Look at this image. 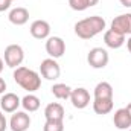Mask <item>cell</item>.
<instances>
[{
  "instance_id": "6da1fadb",
  "label": "cell",
  "mask_w": 131,
  "mask_h": 131,
  "mask_svg": "<svg viewBox=\"0 0 131 131\" xmlns=\"http://www.w3.org/2000/svg\"><path fill=\"white\" fill-rule=\"evenodd\" d=\"M105 20L99 15H92L87 18L79 20L75 25V34L82 38V40H90L93 37H96L98 34H101L105 29Z\"/></svg>"
},
{
  "instance_id": "7a4b0ae2",
  "label": "cell",
  "mask_w": 131,
  "mask_h": 131,
  "mask_svg": "<svg viewBox=\"0 0 131 131\" xmlns=\"http://www.w3.org/2000/svg\"><path fill=\"white\" fill-rule=\"evenodd\" d=\"M12 78H14V81H15L23 90H28L29 93L37 92V90L41 87V78H40V75H38L35 70L28 69V67H23V66L14 69Z\"/></svg>"
},
{
  "instance_id": "3957f363",
  "label": "cell",
  "mask_w": 131,
  "mask_h": 131,
  "mask_svg": "<svg viewBox=\"0 0 131 131\" xmlns=\"http://www.w3.org/2000/svg\"><path fill=\"white\" fill-rule=\"evenodd\" d=\"M3 58H5V64L8 67L17 69V67L21 66L23 60H25V50L20 44H9L5 49Z\"/></svg>"
},
{
  "instance_id": "277c9868",
  "label": "cell",
  "mask_w": 131,
  "mask_h": 131,
  "mask_svg": "<svg viewBox=\"0 0 131 131\" xmlns=\"http://www.w3.org/2000/svg\"><path fill=\"white\" fill-rule=\"evenodd\" d=\"M40 73H41V76H43L44 79H47V81H55V79H58L60 75H61V67L57 63V60H53V58H46V60H43L41 64H40Z\"/></svg>"
},
{
  "instance_id": "5b68a950",
  "label": "cell",
  "mask_w": 131,
  "mask_h": 131,
  "mask_svg": "<svg viewBox=\"0 0 131 131\" xmlns=\"http://www.w3.org/2000/svg\"><path fill=\"white\" fill-rule=\"evenodd\" d=\"M108 61H110L108 52L105 49H102V47H93V49H90V52L87 55V63L93 69H104V67H107Z\"/></svg>"
},
{
  "instance_id": "8992f818",
  "label": "cell",
  "mask_w": 131,
  "mask_h": 131,
  "mask_svg": "<svg viewBox=\"0 0 131 131\" xmlns=\"http://www.w3.org/2000/svg\"><path fill=\"white\" fill-rule=\"evenodd\" d=\"M46 52L50 58H61L66 52V43L61 37H49L46 41Z\"/></svg>"
},
{
  "instance_id": "52a82bcc",
  "label": "cell",
  "mask_w": 131,
  "mask_h": 131,
  "mask_svg": "<svg viewBox=\"0 0 131 131\" xmlns=\"http://www.w3.org/2000/svg\"><path fill=\"white\" fill-rule=\"evenodd\" d=\"M31 127V116L28 111H15L11 116L9 128L12 131H26Z\"/></svg>"
},
{
  "instance_id": "ba28073f",
  "label": "cell",
  "mask_w": 131,
  "mask_h": 131,
  "mask_svg": "<svg viewBox=\"0 0 131 131\" xmlns=\"http://www.w3.org/2000/svg\"><path fill=\"white\" fill-rule=\"evenodd\" d=\"M70 102L75 108L78 110H82L85 108L89 104H90V93L87 89L84 87H78V89H73L72 90V95H70Z\"/></svg>"
},
{
  "instance_id": "9c48e42d",
  "label": "cell",
  "mask_w": 131,
  "mask_h": 131,
  "mask_svg": "<svg viewBox=\"0 0 131 131\" xmlns=\"http://www.w3.org/2000/svg\"><path fill=\"white\" fill-rule=\"evenodd\" d=\"M110 29L122 34V35H131V12L121 14V15L114 17Z\"/></svg>"
},
{
  "instance_id": "30bf717a",
  "label": "cell",
  "mask_w": 131,
  "mask_h": 131,
  "mask_svg": "<svg viewBox=\"0 0 131 131\" xmlns=\"http://www.w3.org/2000/svg\"><path fill=\"white\" fill-rule=\"evenodd\" d=\"M29 32L37 40H47L50 35V25L46 20H35L29 28Z\"/></svg>"
},
{
  "instance_id": "8fae6325",
  "label": "cell",
  "mask_w": 131,
  "mask_h": 131,
  "mask_svg": "<svg viewBox=\"0 0 131 131\" xmlns=\"http://www.w3.org/2000/svg\"><path fill=\"white\" fill-rule=\"evenodd\" d=\"M113 124L117 130H130L131 128V114L127 110V107L119 108L114 111L113 116Z\"/></svg>"
},
{
  "instance_id": "7c38bea8",
  "label": "cell",
  "mask_w": 131,
  "mask_h": 131,
  "mask_svg": "<svg viewBox=\"0 0 131 131\" xmlns=\"http://www.w3.org/2000/svg\"><path fill=\"white\" fill-rule=\"evenodd\" d=\"M20 105H21V99L15 93H5L0 99V107L5 113H15Z\"/></svg>"
},
{
  "instance_id": "4fadbf2b",
  "label": "cell",
  "mask_w": 131,
  "mask_h": 131,
  "mask_svg": "<svg viewBox=\"0 0 131 131\" xmlns=\"http://www.w3.org/2000/svg\"><path fill=\"white\" fill-rule=\"evenodd\" d=\"M104 43H105V46L110 47V49H119V47H122L124 43H125V35L116 32V31H113V29H108V31L104 32Z\"/></svg>"
},
{
  "instance_id": "5bb4252c",
  "label": "cell",
  "mask_w": 131,
  "mask_h": 131,
  "mask_svg": "<svg viewBox=\"0 0 131 131\" xmlns=\"http://www.w3.org/2000/svg\"><path fill=\"white\" fill-rule=\"evenodd\" d=\"M46 121H64V107L58 102H50L44 108Z\"/></svg>"
},
{
  "instance_id": "9a60e30c",
  "label": "cell",
  "mask_w": 131,
  "mask_h": 131,
  "mask_svg": "<svg viewBox=\"0 0 131 131\" xmlns=\"http://www.w3.org/2000/svg\"><path fill=\"white\" fill-rule=\"evenodd\" d=\"M8 18H9V21H11L12 25H15V26H23V25H26L28 20H29V11H28L26 8H21V6L14 8V9L9 12Z\"/></svg>"
},
{
  "instance_id": "2e32d148",
  "label": "cell",
  "mask_w": 131,
  "mask_h": 131,
  "mask_svg": "<svg viewBox=\"0 0 131 131\" xmlns=\"http://www.w3.org/2000/svg\"><path fill=\"white\" fill-rule=\"evenodd\" d=\"M93 96L95 99H113V87L110 82L102 81L96 84L95 90H93Z\"/></svg>"
},
{
  "instance_id": "e0dca14e",
  "label": "cell",
  "mask_w": 131,
  "mask_h": 131,
  "mask_svg": "<svg viewBox=\"0 0 131 131\" xmlns=\"http://www.w3.org/2000/svg\"><path fill=\"white\" fill-rule=\"evenodd\" d=\"M113 99H93V111L96 114H108L113 110Z\"/></svg>"
},
{
  "instance_id": "ac0fdd59",
  "label": "cell",
  "mask_w": 131,
  "mask_h": 131,
  "mask_svg": "<svg viewBox=\"0 0 131 131\" xmlns=\"http://www.w3.org/2000/svg\"><path fill=\"white\" fill-rule=\"evenodd\" d=\"M72 87L70 85H67V84H63V82H58V84H53L52 85V89H50V92H52V95L55 96L57 99H70V95H72Z\"/></svg>"
},
{
  "instance_id": "d6986e66",
  "label": "cell",
  "mask_w": 131,
  "mask_h": 131,
  "mask_svg": "<svg viewBox=\"0 0 131 131\" xmlns=\"http://www.w3.org/2000/svg\"><path fill=\"white\" fill-rule=\"evenodd\" d=\"M40 105H41L40 98H37V96H35V95H32V93L26 95L25 98L21 99V107L25 108V111L34 113V111H37V110L40 108Z\"/></svg>"
},
{
  "instance_id": "ffe728a7",
  "label": "cell",
  "mask_w": 131,
  "mask_h": 131,
  "mask_svg": "<svg viewBox=\"0 0 131 131\" xmlns=\"http://www.w3.org/2000/svg\"><path fill=\"white\" fill-rule=\"evenodd\" d=\"M99 0H69V6L73 9V11H85L95 5H98Z\"/></svg>"
},
{
  "instance_id": "44dd1931",
  "label": "cell",
  "mask_w": 131,
  "mask_h": 131,
  "mask_svg": "<svg viewBox=\"0 0 131 131\" xmlns=\"http://www.w3.org/2000/svg\"><path fill=\"white\" fill-rule=\"evenodd\" d=\"M43 131H64V121H46Z\"/></svg>"
},
{
  "instance_id": "7402d4cb",
  "label": "cell",
  "mask_w": 131,
  "mask_h": 131,
  "mask_svg": "<svg viewBox=\"0 0 131 131\" xmlns=\"http://www.w3.org/2000/svg\"><path fill=\"white\" fill-rule=\"evenodd\" d=\"M6 128H8V121H6L5 114L0 111V131H6Z\"/></svg>"
},
{
  "instance_id": "603a6c76",
  "label": "cell",
  "mask_w": 131,
  "mask_h": 131,
  "mask_svg": "<svg viewBox=\"0 0 131 131\" xmlns=\"http://www.w3.org/2000/svg\"><path fill=\"white\" fill-rule=\"evenodd\" d=\"M11 3H12V0H0V12L9 9L11 8Z\"/></svg>"
},
{
  "instance_id": "cb8c5ba5",
  "label": "cell",
  "mask_w": 131,
  "mask_h": 131,
  "mask_svg": "<svg viewBox=\"0 0 131 131\" xmlns=\"http://www.w3.org/2000/svg\"><path fill=\"white\" fill-rule=\"evenodd\" d=\"M5 90H6V82H5L3 78H0V95H3Z\"/></svg>"
},
{
  "instance_id": "d4e9b609",
  "label": "cell",
  "mask_w": 131,
  "mask_h": 131,
  "mask_svg": "<svg viewBox=\"0 0 131 131\" xmlns=\"http://www.w3.org/2000/svg\"><path fill=\"white\" fill-rule=\"evenodd\" d=\"M119 2H121L122 6H125V8H131V0H119Z\"/></svg>"
},
{
  "instance_id": "484cf974",
  "label": "cell",
  "mask_w": 131,
  "mask_h": 131,
  "mask_svg": "<svg viewBox=\"0 0 131 131\" xmlns=\"http://www.w3.org/2000/svg\"><path fill=\"white\" fill-rule=\"evenodd\" d=\"M127 49H128V52L131 53V35H130V38L127 40Z\"/></svg>"
},
{
  "instance_id": "4316f807",
  "label": "cell",
  "mask_w": 131,
  "mask_h": 131,
  "mask_svg": "<svg viewBox=\"0 0 131 131\" xmlns=\"http://www.w3.org/2000/svg\"><path fill=\"white\" fill-rule=\"evenodd\" d=\"M3 69H5V63H3V60L0 58V73L3 72Z\"/></svg>"
},
{
  "instance_id": "83f0119b",
  "label": "cell",
  "mask_w": 131,
  "mask_h": 131,
  "mask_svg": "<svg viewBox=\"0 0 131 131\" xmlns=\"http://www.w3.org/2000/svg\"><path fill=\"white\" fill-rule=\"evenodd\" d=\"M127 110L130 111V114H131V102H130V104H128V105H127Z\"/></svg>"
},
{
  "instance_id": "f1b7e54d",
  "label": "cell",
  "mask_w": 131,
  "mask_h": 131,
  "mask_svg": "<svg viewBox=\"0 0 131 131\" xmlns=\"http://www.w3.org/2000/svg\"><path fill=\"white\" fill-rule=\"evenodd\" d=\"M130 131H131V128H130Z\"/></svg>"
},
{
  "instance_id": "f546056e",
  "label": "cell",
  "mask_w": 131,
  "mask_h": 131,
  "mask_svg": "<svg viewBox=\"0 0 131 131\" xmlns=\"http://www.w3.org/2000/svg\"><path fill=\"white\" fill-rule=\"evenodd\" d=\"M12 2H14V0H12Z\"/></svg>"
}]
</instances>
